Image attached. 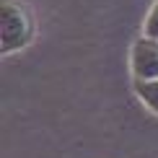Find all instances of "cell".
<instances>
[{"instance_id": "1", "label": "cell", "mask_w": 158, "mask_h": 158, "mask_svg": "<svg viewBox=\"0 0 158 158\" xmlns=\"http://www.w3.org/2000/svg\"><path fill=\"white\" fill-rule=\"evenodd\" d=\"M34 13L21 0H0V52H21L34 42Z\"/></svg>"}, {"instance_id": "2", "label": "cell", "mask_w": 158, "mask_h": 158, "mask_svg": "<svg viewBox=\"0 0 158 158\" xmlns=\"http://www.w3.org/2000/svg\"><path fill=\"white\" fill-rule=\"evenodd\" d=\"M130 70L135 81H158V39H135L130 47Z\"/></svg>"}, {"instance_id": "3", "label": "cell", "mask_w": 158, "mask_h": 158, "mask_svg": "<svg viewBox=\"0 0 158 158\" xmlns=\"http://www.w3.org/2000/svg\"><path fill=\"white\" fill-rule=\"evenodd\" d=\"M135 94L153 114H158V81H135Z\"/></svg>"}, {"instance_id": "4", "label": "cell", "mask_w": 158, "mask_h": 158, "mask_svg": "<svg viewBox=\"0 0 158 158\" xmlns=\"http://www.w3.org/2000/svg\"><path fill=\"white\" fill-rule=\"evenodd\" d=\"M143 36H153V39H158V0L150 5L145 21H143Z\"/></svg>"}]
</instances>
